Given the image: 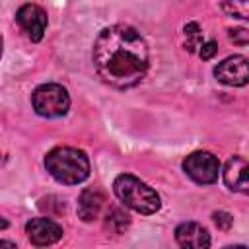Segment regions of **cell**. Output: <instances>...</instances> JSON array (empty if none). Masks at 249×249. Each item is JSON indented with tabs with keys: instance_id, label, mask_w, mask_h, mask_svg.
<instances>
[{
	"instance_id": "obj_1",
	"label": "cell",
	"mask_w": 249,
	"mask_h": 249,
	"mask_svg": "<svg viewBox=\"0 0 249 249\" xmlns=\"http://www.w3.org/2000/svg\"><path fill=\"white\" fill-rule=\"evenodd\" d=\"M91 60L101 82L115 89H128L142 82L150 66V53L138 29L115 23L99 31Z\"/></svg>"
},
{
	"instance_id": "obj_2",
	"label": "cell",
	"mask_w": 249,
	"mask_h": 249,
	"mask_svg": "<svg viewBox=\"0 0 249 249\" xmlns=\"http://www.w3.org/2000/svg\"><path fill=\"white\" fill-rule=\"evenodd\" d=\"M45 167L51 177L62 185H78L89 177V160L86 152L72 146H56L47 152Z\"/></svg>"
},
{
	"instance_id": "obj_3",
	"label": "cell",
	"mask_w": 249,
	"mask_h": 249,
	"mask_svg": "<svg viewBox=\"0 0 249 249\" xmlns=\"http://www.w3.org/2000/svg\"><path fill=\"white\" fill-rule=\"evenodd\" d=\"M113 191L117 198L130 210L138 214H156L161 206L160 195L144 181L130 173H121L113 181Z\"/></svg>"
},
{
	"instance_id": "obj_4",
	"label": "cell",
	"mask_w": 249,
	"mask_h": 249,
	"mask_svg": "<svg viewBox=\"0 0 249 249\" xmlns=\"http://www.w3.org/2000/svg\"><path fill=\"white\" fill-rule=\"evenodd\" d=\"M31 105L37 115L47 119H56L68 113L70 95L66 88H62L60 84H41L31 93Z\"/></svg>"
},
{
	"instance_id": "obj_5",
	"label": "cell",
	"mask_w": 249,
	"mask_h": 249,
	"mask_svg": "<svg viewBox=\"0 0 249 249\" xmlns=\"http://www.w3.org/2000/svg\"><path fill=\"white\" fill-rule=\"evenodd\" d=\"M183 171L198 185H212L220 175V160L206 150H198L183 160Z\"/></svg>"
},
{
	"instance_id": "obj_6",
	"label": "cell",
	"mask_w": 249,
	"mask_h": 249,
	"mask_svg": "<svg viewBox=\"0 0 249 249\" xmlns=\"http://www.w3.org/2000/svg\"><path fill=\"white\" fill-rule=\"evenodd\" d=\"M16 21L18 25L25 31V35L31 41H41L47 29V12L37 6V4H23L18 12H16Z\"/></svg>"
},
{
	"instance_id": "obj_7",
	"label": "cell",
	"mask_w": 249,
	"mask_h": 249,
	"mask_svg": "<svg viewBox=\"0 0 249 249\" xmlns=\"http://www.w3.org/2000/svg\"><path fill=\"white\" fill-rule=\"evenodd\" d=\"M214 76L218 82L226 84V86H233V88H241L247 84L249 80V72H247V58L243 54H233L224 58L222 62L216 64L214 68Z\"/></svg>"
},
{
	"instance_id": "obj_8",
	"label": "cell",
	"mask_w": 249,
	"mask_h": 249,
	"mask_svg": "<svg viewBox=\"0 0 249 249\" xmlns=\"http://www.w3.org/2000/svg\"><path fill=\"white\" fill-rule=\"evenodd\" d=\"M25 233H27V239L31 241V245H35V247H47V245L56 243L62 237L64 231L51 218H31L25 224Z\"/></svg>"
},
{
	"instance_id": "obj_9",
	"label": "cell",
	"mask_w": 249,
	"mask_h": 249,
	"mask_svg": "<svg viewBox=\"0 0 249 249\" xmlns=\"http://www.w3.org/2000/svg\"><path fill=\"white\" fill-rule=\"evenodd\" d=\"M222 175H224V183L230 191L243 193V195L249 191V165H247L245 158L231 156L226 161Z\"/></svg>"
},
{
	"instance_id": "obj_10",
	"label": "cell",
	"mask_w": 249,
	"mask_h": 249,
	"mask_svg": "<svg viewBox=\"0 0 249 249\" xmlns=\"http://www.w3.org/2000/svg\"><path fill=\"white\" fill-rule=\"evenodd\" d=\"M175 241L181 247L206 249L210 245V233L196 222H183L175 228Z\"/></svg>"
},
{
	"instance_id": "obj_11",
	"label": "cell",
	"mask_w": 249,
	"mask_h": 249,
	"mask_svg": "<svg viewBox=\"0 0 249 249\" xmlns=\"http://www.w3.org/2000/svg\"><path fill=\"white\" fill-rule=\"evenodd\" d=\"M103 193L97 189H84L78 196V216L82 222H93L103 208Z\"/></svg>"
},
{
	"instance_id": "obj_12",
	"label": "cell",
	"mask_w": 249,
	"mask_h": 249,
	"mask_svg": "<svg viewBox=\"0 0 249 249\" xmlns=\"http://www.w3.org/2000/svg\"><path fill=\"white\" fill-rule=\"evenodd\" d=\"M183 33H185V49H187L189 53H196L198 47L204 43V35H202L200 25H198L196 21H189V23L185 25Z\"/></svg>"
},
{
	"instance_id": "obj_13",
	"label": "cell",
	"mask_w": 249,
	"mask_h": 249,
	"mask_svg": "<svg viewBox=\"0 0 249 249\" xmlns=\"http://www.w3.org/2000/svg\"><path fill=\"white\" fill-rule=\"evenodd\" d=\"M130 226V218L124 210L121 208H113L109 214H107V220H105V228L113 233H123L126 228Z\"/></svg>"
},
{
	"instance_id": "obj_14",
	"label": "cell",
	"mask_w": 249,
	"mask_h": 249,
	"mask_svg": "<svg viewBox=\"0 0 249 249\" xmlns=\"http://www.w3.org/2000/svg\"><path fill=\"white\" fill-rule=\"evenodd\" d=\"M222 10L231 18L247 19L249 18V0H224Z\"/></svg>"
},
{
	"instance_id": "obj_15",
	"label": "cell",
	"mask_w": 249,
	"mask_h": 249,
	"mask_svg": "<svg viewBox=\"0 0 249 249\" xmlns=\"http://www.w3.org/2000/svg\"><path fill=\"white\" fill-rule=\"evenodd\" d=\"M212 220H214V224L218 226V230H222V231H228V230L233 226L231 214H228V212H224V210L214 212V214H212Z\"/></svg>"
},
{
	"instance_id": "obj_16",
	"label": "cell",
	"mask_w": 249,
	"mask_h": 249,
	"mask_svg": "<svg viewBox=\"0 0 249 249\" xmlns=\"http://www.w3.org/2000/svg\"><path fill=\"white\" fill-rule=\"evenodd\" d=\"M198 56L202 58V60H208V58H212L216 53H218V43L214 41V39H208V41H204L200 47H198Z\"/></svg>"
},
{
	"instance_id": "obj_17",
	"label": "cell",
	"mask_w": 249,
	"mask_h": 249,
	"mask_svg": "<svg viewBox=\"0 0 249 249\" xmlns=\"http://www.w3.org/2000/svg\"><path fill=\"white\" fill-rule=\"evenodd\" d=\"M228 35L233 43H237L241 47H245L249 43V33H247L245 27H231V29H228Z\"/></svg>"
},
{
	"instance_id": "obj_18",
	"label": "cell",
	"mask_w": 249,
	"mask_h": 249,
	"mask_svg": "<svg viewBox=\"0 0 249 249\" xmlns=\"http://www.w3.org/2000/svg\"><path fill=\"white\" fill-rule=\"evenodd\" d=\"M6 228H8V222H6V220L0 216V230H6Z\"/></svg>"
},
{
	"instance_id": "obj_19",
	"label": "cell",
	"mask_w": 249,
	"mask_h": 249,
	"mask_svg": "<svg viewBox=\"0 0 249 249\" xmlns=\"http://www.w3.org/2000/svg\"><path fill=\"white\" fill-rule=\"evenodd\" d=\"M0 245H8V247H14L16 243H12V241H2V239H0Z\"/></svg>"
},
{
	"instance_id": "obj_20",
	"label": "cell",
	"mask_w": 249,
	"mask_h": 249,
	"mask_svg": "<svg viewBox=\"0 0 249 249\" xmlns=\"http://www.w3.org/2000/svg\"><path fill=\"white\" fill-rule=\"evenodd\" d=\"M2 45H4V43H2V35H0V56H2Z\"/></svg>"
}]
</instances>
